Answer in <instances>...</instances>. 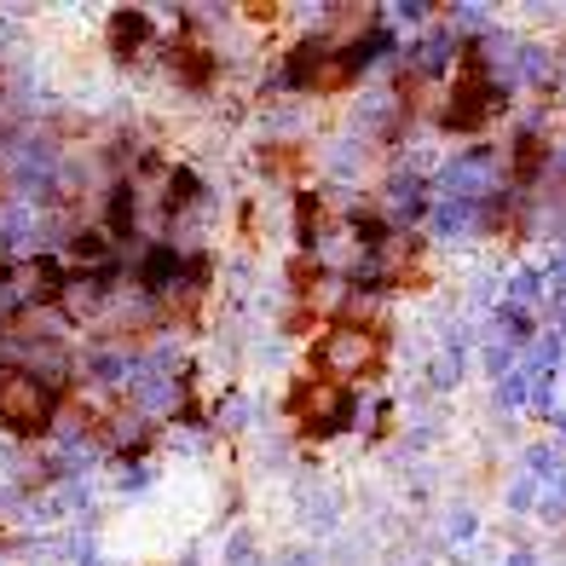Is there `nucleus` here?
I'll return each instance as SVG.
<instances>
[{
	"mask_svg": "<svg viewBox=\"0 0 566 566\" xmlns=\"http://www.w3.org/2000/svg\"><path fill=\"white\" fill-rule=\"evenodd\" d=\"M53 410H59V394L46 388L41 376H30V370H7V376H0V428L41 433L46 422H53Z\"/></svg>",
	"mask_w": 566,
	"mask_h": 566,
	"instance_id": "f257e3e1",
	"label": "nucleus"
},
{
	"mask_svg": "<svg viewBox=\"0 0 566 566\" xmlns=\"http://www.w3.org/2000/svg\"><path fill=\"white\" fill-rule=\"evenodd\" d=\"M492 111H497V87L485 82V64L469 53V59L457 64V75H451V105H446V122H451V127H480Z\"/></svg>",
	"mask_w": 566,
	"mask_h": 566,
	"instance_id": "f03ea898",
	"label": "nucleus"
},
{
	"mask_svg": "<svg viewBox=\"0 0 566 566\" xmlns=\"http://www.w3.org/2000/svg\"><path fill=\"white\" fill-rule=\"evenodd\" d=\"M347 388L342 381H329V376H306L301 388H295V422L306 428H342L347 422Z\"/></svg>",
	"mask_w": 566,
	"mask_h": 566,
	"instance_id": "7ed1b4c3",
	"label": "nucleus"
}]
</instances>
